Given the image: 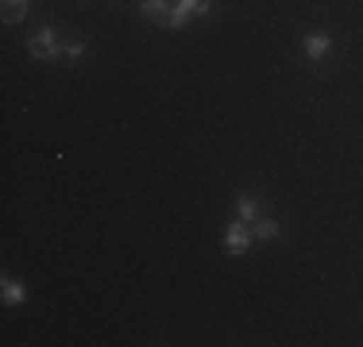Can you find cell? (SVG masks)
Masks as SVG:
<instances>
[{
	"label": "cell",
	"mask_w": 363,
	"mask_h": 347,
	"mask_svg": "<svg viewBox=\"0 0 363 347\" xmlns=\"http://www.w3.org/2000/svg\"><path fill=\"white\" fill-rule=\"evenodd\" d=\"M28 55H31V58H39V62H55V58L62 55L58 31H55V28H39V31L28 39Z\"/></svg>",
	"instance_id": "6da1fadb"
},
{
	"label": "cell",
	"mask_w": 363,
	"mask_h": 347,
	"mask_svg": "<svg viewBox=\"0 0 363 347\" xmlns=\"http://www.w3.org/2000/svg\"><path fill=\"white\" fill-rule=\"evenodd\" d=\"M252 243H255V232H247V220H232L228 228H224V251H228L232 258H240V255H247L252 251Z\"/></svg>",
	"instance_id": "7a4b0ae2"
},
{
	"label": "cell",
	"mask_w": 363,
	"mask_h": 347,
	"mask_svg": "<svg viewBox=\"0 0 363 347\" xmlns=\"http://www.w3.org/2000/svg\"><path fill=\"white\" fill-rule=\"evenodd\" d=\"M301 50H306L309 62H321L328 50H333V35H325V31H309L306 39H301Z\"/></svg>",
	"instance_id": "3957f363"
},
{
	"label": "cell",
	"mask_w": 363,
	"mask_h": 347,
	"mask_svg": "<svg viewBox=\"0 0 363 347\" xmlns=\"http://www.w3.org/2000/svg\"><path fill=\"white\" fill-rule=\"evenodd\" d=\"M236 216H240V220H247V224L259 220V216H263L259 197H255V193H240V197H236Z\"/></svg>",
	"instance_id": "277c9868"
},
{
	"label": "cell",
	"mask_w": 363,
	"mask_h": 347,
	"mask_svg": "<svg viewBox=\"0 0 363 347\" xmlns=\"http://www.w3.org/2000/svg\"><path fill=\"white\" fill-rule=\"evenodd\" d=\"M0 293H4V305H23V301H28V290H23L16 278H4V282H0Z\"/></svg>",
	"instance_id": "5b68a950"
},
{
	"label": "cell",
	"mask_w": 363,
	"mask_h": 347,
	"mask_svg": "<svg viewBox=\"0 0 363 347\" xmlns=\"http://www.w3.org/2000/svg\"><path fill=\"white\" fill-rule=\"evenodd\" d=\"M279 220L274 216H259L255 220V239H263V243H271V239H279Z\"/></svg>",
	"instance_id": "8992f818"
},
{
	"label": "cell",
	"mask_w": 363,
	"mask_h": 347,
	"mask_svg": "<svg viewBox=\"0 0 363 347\" xmlns=\"http://www.w3.org/2000/svg\"><path fill=\"white\" fill-rule=\"evenodd\" d=\"M31 12V0H4V23H20Z\"/></svg>",
	"instance_id": "52a82bcc"
},
{
	"label": "cell",
	"mask_w": 363,
	"mask_h": 347,
	"mask_svg": "<svg viewBox=\"0 0 363 347\" xmlns=\"http://www.w3.org/2000/svg\"><path fill=\"white\" fill-rule=\"evenodd\" d=\"M143 16H170L174 12V0H140Z\"/></svg>",
	"instance_id": "ba28073f"
},
{
	"label": "cell",
	"mask_w": 363,
	"mask_h": 347,
	"mask_svg": "<svg viewBox=\"0 0 363 347\" xmlns=\"http://www.w3.org/2000/svg\"><path fill=\"white\" fill-rule=\"evenodd\" d=\"M213 4H217V0H178V8H182V12H189V16H205Z\"/></svg>",
	"instance_id": "9c48e42d"
},
{
	"label": "cell",
	"mask_w": 363,
	"mask_h": 347,
	"mask_svg": "<svg viewBox=\"0 0 363 347\" xmlns=\"http://www.w3.org/2000/svg\"><path fill=\"white\" fill-rule=\"evenodd\" d=\"M167 23H170V28H174V31H182V28H186V23H189V12H182V8L174 4V12L167 16Z\"/></svg>",
	"instance_id": "30bf717a"
},
{
	"label": "cell",
	"mask_w": 363,
	"mask_h": 347,
	"mask_svg": "<svg viewBox=\"0 0 363 347\" xmlns=\"http://www.w3.org/2000/svg\"><path fill=\"white\" fill-rule=\"evenodd\" d=\"M62 55H66V58H82V55H85V42H77V39H74V42H66Z\"/></svg>",
	"instance_id": "8fae6325"
}]
</instances>
